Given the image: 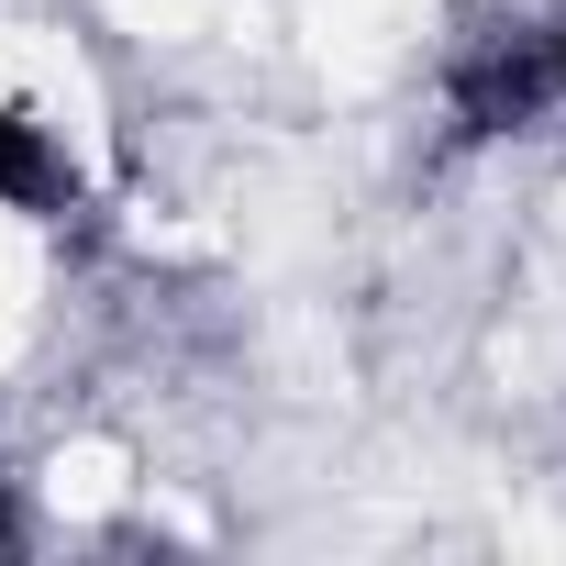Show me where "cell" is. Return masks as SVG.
<instances>
[{"label": "cell", "instance_id": "6da1fadb", "mask_svg": "<svg viewBox=\"0 0 566 566\" xmlns=\"http://www.w3.org/2000/svg\"><path fill=\"white\" fill-rule=\"evenodd\" d=\"M433 145L444 156H522L566 145V67L544 0H489L433 56Z\"/></svg>", "mask_w": 566, "mask_h": 566}, {"label": "cell", "instance_id": "7a4b0ae2", "mask_svg": "<svg viewBox=\"0 0 566 566\" xmlns=\"http://www.w3.org/2000/svg\"><path fill=\"white\" fill-rule=\"evenodd\" d=\"M90 211V156L45 101H0V222L12 233H67Z\"/></svg>", "mask_w": 566, "mask_h": 566}]
</instances>
